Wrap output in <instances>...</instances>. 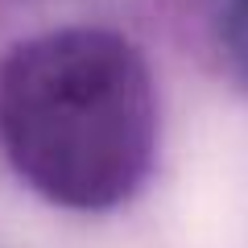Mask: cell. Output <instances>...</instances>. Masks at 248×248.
<instances>
[{"mask_svg":"<svg viewBox=\"0 0 248 248\" xmlns=\"http://www.w3.org/2000/svg\"><path fill=\"white\" fill-rule=\"evenodd\" d=\"M157 95L137 46L104 29H54L0 62V145L33 190L79 211L141 186Z\"/></svg>","mask_w":248,"mask_h":248,"instance_id":"cell-1","label":"cell"}]
</instances>
